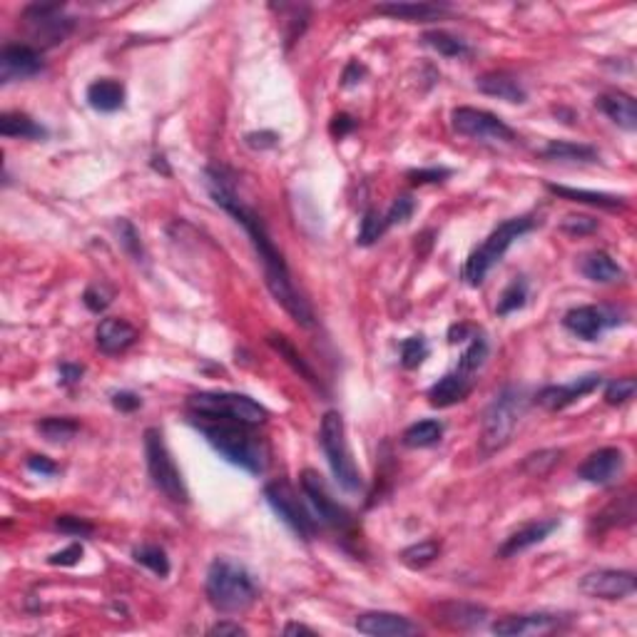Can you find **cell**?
Listing matches in <instances>:
<instances>
[{
  "mask_svg": "<svg viewBox=\"0 0 637 637\" xmlns=\"http://www.w3.org/2000/svg\"><path fill=\"white\" fill-rule=\"evenodd\" d=\"M210 635H247V630H244L239 623H230V620H222V623H217V625L210 627Z\"/></svg>",
  "mask_w": 637,
  "mask_h": 637,
  "instance_id": "obj_58",
  "label": "cell"
},
{
  "mask_svg": "<svg viewBox=\"0 0 637 637\" xmlns=\"http://www.w3.org/2000/svg\"><path fill=\"white\" fill-rule=\"evenodd\" d=\"M354 627L371 637H408L421 632V627L416 623L396 613H364L356 617Z\"/></svg>",
  "mask_w": 637,
  "mask_h": 637,
  "instance_id": "obj_18",
  "label": "cell"
},
{
  "mask_svg": "<svg viewBox=\"0 0 637 637\" xmlns=\"http://www.w3.org/2000/svg\"><path fill=\"white\" fill-rule=\"evenodd\" d=\"M0 135L3 137H21V140H42V137H48V130L25 112H3L0 115Z\"/></svg>",
  "mask_w": 637,
  "mask_h": 637,
  "instance_id": "obj_31",
  "label": "cell"
},
{
  "mask_svg": "<svg viewBox=\"0 0 637 637\" xmlns=\"http://www.w3.org/2000/svg\"><path fill=\"white\" fill-rule=\"evenodd\" d=\"M632 520H635V498H632V493H625L623 498L613 501L603 513H597L593 528L607 530V528L615 526H630Z\"/></svg>",
  "mask_w": 637,
  "mask_h": 637,
  "instance_id": "obj_32",
  "label": "cell"
},
{
  "mask_svg": "<svg viewBox=\"0 0 637 637\" xmlns=\"http://www.w3.org/2000/svg\"><path fill=\"white\" fill-rule=\"evenodd\" d=\"M438 553H441V543L434 540V538H428V540H421V543H414V546L406 548L404 553H401V563L406 567H411V570H421V567L431 566L436 557H438Z\"/></svg>",
  "mask_w": 637,
  "mask_h": 637,
  "instance_id": "obj_38",
  "label": "cell"
},
{
  "mask_svg": "<svg viewBox=\"0 0 637 637\" xmlns=\"http://www.w3.org/2000/svg\"><path fill=\"white\" fill-rule=\"evenodd\" d=\"M244 142H247V147H252V150H272V147H276L279 145V135L272 130H259V132H249L247 137H244Z\"/></svg>",
  "mask_w": 637,
  "mask_h": 637,
  "instance_id": "obj_50",
  "label": "cell"
},
{
  "mask_svg": "<svg viewBox=\"0 0 637 637\" xmlns=\"http://www.w3.org/2000/svg\"><path fill=\"white\" fill-rule=\"evenodd\" d=\"M528 302V284L526 279H513V282L508 284L506 292L501 294V299H498V306H496V314L498 316H508V314L518 312V309H523Z\"/></svg>",
  "mask_w": 637,
  "mask_h": 637,
  "instance_id": "obj_40",
  "label": "cell"
},
{
  "mask_svg": "<svg viewBox=\"0 0 637 637\" xmlns=\"http://www.w3.org/2000/svg\"><path fill=\"white\" fill-rule=\"evenodd\" d=\"M80 557H82L80 543H70L68 548H62V550H58V553H52V556L48 557V563H51V566L70 567L75 566V563H80Z\"/></svg>",
  "mask_w": 637,
  "mask_h": 637,
  "instance_id": "obj_51",
  "label": "cell"
},
{
  "mask_svg": "<svg viewBox=\"0 0 637 637\" xmlns=\"http://www.w3.org/2000/svg\"><path fill=\"white\" fill-rule=\"evenodd\" d=\"M145 458H147V471L155 488L163 493L167 501L187 506L190 503V491L184 486L183 473L174 464L170 448L164 444L163 431L160 428H147L145 431Z\"/></svg>",
  "mask_w": 637,
  "mask_h": 637,
  "instance_id": "obj_8",
  "label": "cell"
},
{
  "mask_svg": "<svg viewBox=\"0 0 637 637\" xmlns=\"http://www.w3.org/2000/svg\"><path fill=\"white\" fill-rule=\"evenodd\" d=\"M42 68L45 65H42L41 52L33 45H5L0 51V80L3 82L28 80L42 72Z\"/></svg>",
  "mask_w": 637,
  "mask_h": 637,
  "instance_id": "obj_16",
  "label": "cell"
},
{
  "mask_svg": "<svg viewBox=\"0 0 637 637\" xmlns=\"http://www.w3.org/2000/svg\"><path fill=\"white\" fill-rule=\"evenodd\" d=\"M560 458H563L560 448H543L536 454H528L523 458V464H520V471L530 475V478H543L560 464Z\"/></svg>",
  "mask_w": 637,
  "mask_h": 637,
  "instance_id": "obj_37",
  "label": "cell"
},
{
  "mask_svg": "<svg viewBox=\"0 0 637 637\" xmlns=\"http://www.w3.org/2000/svg\"><path fill=\"white\" fill-rule=\"evenodd\" d=\"M207 600L222 615H237L254 605L259 595L254 577L232 560L217 557L207 570Z\"/></svg>",
  "mask_w": 637,
  "mask_h": 637,
  "instance_id": "obj_3",
  "label": "cell"
},
{
  "mask_svg": "<svg viewBox=\"0 0 637 637\" xmlns=\"http://www.w3.org/2000/svg\"><path fill=\"white\" fill-rule=\"evenodd\" d=\"M560 627V615L550 613H530V615H508L493 623V632L501 637H523L536 632H550Z\"/></svg>",
  "mask_w": 637,
  "mask_h": 637,
  "instance_id": "obj_19",
  "label": "cell"
},
{
  "mask_svg": "<svg viewBox=\"0 0 637 637\" xmlns=\"http://www.w3.org/2000/svg\"><path fill=\"white\" fill-rule=\"evenodd\" d=\"M444 438V424L436 418H424L418 424L408 426L401 436V444L408 448H431Z\"/></svg>",
  "mask_w": 637,
  "mask_h": 637,
  "instance_id": "obj_33",
  "label": "cell"
},
{
  "mask_svg": "<svg viewBox=\"0 0 637 637\" xmlns=\"http://www.w3.org/2000/svg\"><path fill=\"white\" fill-rule=\"evenodd\" d=\"M194 418H202V416H194ZM194 426L227 464L237 465L252 475L267 471V448L259 438L249 434L252 426L224 421V418H202Z\"/></svg>",
  "mask_w": 637,
  "mask_h": 637,
  "instance_id": "obj_2",
  "label": "cell"
},
{
  "mask_svg": "<svg viewBox=\"0 0 637 637\" xmlns=\"http://www.w3.org/2000/svg\"><path fill=\"white\" fill-rule=\"evenodd\" d=\"M451 125L458 135L483 145H511L516 142V132L508 127L498 115L478 108H455L451 112Z\"/></svg>",
  "mask_w": 637,
  "mask_h": 637,
  "instance_id": "obj_10",
  "label": "cell"
},
{
  "mask_svg": "<svg viewBox=\"0 0 637 637\" xmlns=\"http://www.w3.org/2000/svg\"><path fill=\"white\" fill-rule=\"evenodd\" d=\"M207 187H210V194H212L217 207H222L224 212L232 214L234 222L242 224L244 232L249 234L254 252H257V257H259V262H262L264 267V282L269 286L274 299L282 304L284 312L289 314L296 324L312 329V306H309V302L299 294V289L294 286L292 272H289V267H286V259H284V254L276 249V244H274V239L269 237V232H267V224L262 222V217L237 197L230 173H227V170H220V167H210V170H207Z\"/></svg>",
  "mask_w": 637,
  "mask_h": 637,
  "instance_id": "obj_1",
  "label": "cell"
},
{
  "mask_svg": "<svg viewBox=\"0 0 637 637\" xmlns=\"http://www.w3.org/2000/svg\"><path fill=\"white\" fill-rule=\"evenodd\" d=\"M595 108L605 115L607 120L615 122L617 127H623L627 132L637 130V105L632 100V95L620 90L605 92L595 100Z\"/></svg>",
  "mask_w": 637,
  "mask_h": 637,
  "instance_id": "obj_24",
  "label": "cell"
},
{
  "mask_svg": "<svg viewBox=\"0 0 637 637\" xmlns=\"http://www.w3.org/2000/svg\"><path fill=\"white\" fill-rule=\"evenodd\" d=\"M414 212H416V202L411 194H401V197H396L394 204L389 207V212L384 214L386 230H389V227H394V224L408 222V220L414 217Z\"/></svg>",
  "mask_w": 637,
  "mask_h": 637,
  "instance_id": "obj_46",
  "label": "cell"
},
{
  "mask_svg": "<svg viewBox=\"0 0 637 637\" xmlns=\"http://www.w3.org/2000/svg\"><path fill=\"white\" fill-rule=\"evenodd\" d=\"M424 45H428L431 51H436L438 55L444 58H468L471 55V48L468 42L455 38L451 33L445 31H431L424 35Z\"/></svg>",
  "mask_w": 637,
  "mask_h": 637,
  "instance_id": "obj_35",
  "label": "cell"
},
{
  "mask_svg": "<svg viewBox=\"0 0 637 637\" xmlns=\"http://www.w3.org/2000/svg\"><path fill=\"white\" fill-rule=\"evenodd\" d=\"M319 436H322V448H324V455L336 483L344 488L346 493H359L364 488V478H361L354 458H351V448L346 441L344 416L339 411H326L324 418H322V434Z\"/></svg>",
  "mask_w": 637,
  "mask_h": 637,
  "instance_id": "obj_6",
  "label": "cell"
},
{
  "mask_svg": "<svg viewBox=\"0 0 637 637\" xmlns=\"http://www.w3.org/2000/svg\"><path fill=\"white\" fill-rule=\"evenodd\" d=\"M438 620L445 625L458 627V630H471V627H481L486 623L488 610L481 605H471V603H444L438 607Z\"/></svg>",
  "mask_w": 637,
  "mask_h": 637,
  "instance_id": "obj_27",
  "label": "cell"
},
{
  "mask_svg": "<svg viewBox=\"0 0 637 637\" xmlns=\"http://www.w3.org/2000/svg\"><path fill=\"white\" fill-rule=\"evenodd\" d=\"M132 557L135 563H140L147 570H152L157 577H167L170 576V557L164 553L160 546H140L132 550Z\"/></svg>",
  "mask_w": 637,
  "mask_h": 637,
  "instance_id": "obj_39",
  "label": "cell"
},
{
  "mask_svg": "<svg viewBox=\"0 0 637 637\" xmlns=\"http://www.w3.org/2000/svg\"><path fill=\"white\" fill-rule=\"evenodd\" d=\"M475 88L488 98H498V100L518 102V105L528 100L526 88L511 72H486L475 80Z\"/></svg>",
  "mask_w": 637,
  "mask_h": 637,
  "instance_id": "obj_25",
  "label": "cell"
},
{
  "mask_svg": "<svg viewBox=\"0 0 637 637\" xmlns=\"http://www.w3.org/2000/svg\"><path fill=\"white\" fill-rule=\"evenodd\" d=\"M536 227V220L533 217H513V220H506L503 224H498L493 232L488 234V239L478 249L471 252V257L465 259L464 264V282L468 286H481L483 279L488 276V272L496 267L506 252L513 247L516 239H520L523 234H528L530 230Z\"/></svg>",
  "mask_w": 637,
  "mask_h": 637,
  "instance_id": "obj_4",
  "label": "cell"
},
{
  "mask_svg": "<svg viewBox=\"0 0 637 637\" xmlns=\"http://www.w3.org/2000/svg\"><path fill=\"white\" fill-rule=\"evenodd\" d=\"M95 342H98V349L102 354L115 356L127 351L135 342H137V329L125 322V319H117V316H110V319H102L98 332H95Z\"/></svg>",
  "mask_w": 637,
  "mask_h": 637,
  "instance_id": "obj_22",
  "label": "cell"
},
{
  "mask_svg": "<svg viewBox=\"0 0 637 637\" xmlns=\"http://www.w3.org/2000/svg\"><path fill=\"white\" fill-rule=\"evenodd\" d=\"M468 332H471L468 326H454V329L448 332V342H451V344H458V342H464Z\"/></svg>",
  "mask_w": 637,
  "mask_h": 637,
  "instance_id": "obj_60",
  "label": "cell"
},
{
  "mask_svg": "<svg viewBox=\"0 0 637 637\" xmlns=\"http://www.w3.org/2000/svg\"><path fill=\"white\" fill-rule=\"evenodd\" d=\"M267 344L272 346L274 351L282 356L284 361L292 366L294 371L302 376V379H306L309 384H316V374H314V369L309 364H306V359H304V356L299 354L296 349H294V344L289 342V339H286V336H284V334H269V336H267Z\"/></svg>",
  "mask_w": 637,
  "mask_h": 637,
  "instance_id": "obj_34",
  "label": "cell"
},
{
  "mask_svg": "<svg viewBox=\"0 0 637 637\" xmlns=\"http://www.w3.org/2000/svg\"><path fill=\"white\" fill-rule=\"evenodd\" d=\"M302 491L304 496L309 498L314 511H316L319 523L336 528V530H349V528L354 526L351 513H349L344 506L336 503L334 498H332V493H329V488H326L324 478L316 473V471H312V468H306L302 473Z\"/></svg>",
  "mask_w": 637,
  "mask_h": 637,
  "instance_id": "obj_12",
  "label": "cell"
},
{
  "mask_svg": "<svg viewBox=\"0 0 637 637\" xmlns=\"http://www.w3.org/2000/svg\"><path fill=\"white\" fill-rule=\"evenodd\" d=\"M284 635H314V630L302 625V623H289V625L284 627Z\"/></svg>",
  "mask_w": 637,
  "mask_h": 637,
  "instance_id": "obj_59",
  "label": "cell"
},
{
  "mask_svg": "<svg viewBox=\"0 0 637 637\" xmlns=\"http://www.w3.org/2000/svg\"><path fill=\"white\" fill-rule=\"evenodd\" d=\"M23 25L35 45L55 48L75 31V18L65 13L61 3H33L23 11Z\"/></svg>",
  "mask_w": 637,
  "mask_h": 637,
  "instance_id": "obj_9",
  "label": "cell"
},
{
  "mask_svg": "<svg viewBox=\"0 0 637 637\" xmlns=\"http://www.w3.org/2000/svg\"><path fill=\"white\" fill-rule=\"evenodd\" d=\"M428 356V344L424 336H408L401 342V366L404 369H418Z\"/></svg>",
  "mask_w": 637,
  "mask_h": 637,
  "instance_id": "obj_43",
  "label": "cell"
},
{
  "mask_svg": "<svg viewBox=\"0 0 637 637\" xmlns=\"http://www.w3.org/2000/svg\"><path fill=\"white\" fill-rule=\"evenodd\" d=\"M557 526H560L557 518H550V520H530V523H526L523 528H518L513 536L506 538V543L498 548L496 556L503 557V560L520 556V553H526L528 548L543 543Z\"/></svg>",
  "mask_w": 637,
  "mask_h": 637,
  "instance_id": "obj_20",
  "label": "cell"
},
{
  "mask_svg": "<svg viewBox=\"0 0 637 637\" xmlns=\"http://www.w3.org/2000/svg\"><path fill=\"white\" fill-rule=\"evenodd\" d=\"M637 587V577L632 570H593L580 580V593L595 600H623L632 595Z\"/></svg>",
  "mask_w": 637,
  "mask_h": 637,
  "instance_id": "obj_13",
  "label": "cell"
},
{
  "mask_svg": "<svg viewBox=\"0 0 637 637\" xmlns=\"http://www.w3.org/2000/svg\"><path fill=\"white\" fill-rule=\"evenodd\" d=\"M623 471H625V454L615 445H607L587 455L583 465L577 468V478H583L593 486H610L623 475Z\"/></svg>",
  "mask_w": 637,
  "mask_h": 637,
  "instance_id": "obj_15",
  "label": "cell"
},
{
  "mask_svg": "<svg viewBox=\"0 0 637 637\" xmlns=\"http://www.w3.org/2000/svg\"><path fill=\"white\" fill-rule=\"evenodd\" d=\"M187 408L202 418H224L244 426H262L267 421V408L244 394L227 391H202L187 398Z\"/></svg>",
  "mask_w": 637,
  "mask_h": 637,
  "instance_id": "obj_7",
  "label": "cell"
},
{
  "mask_svg": "<svg viewBox=\"0 0 637 637\" xmlns=\"http://www.w3.org/2000/svg\"><path fill=\"white\" fill-rule=\"evenodd\" d=\"M637 391V381L632 376H625V379H615L605 386V404L610 406H623L627 404Z\"/></svg>",
  "mask_w": 637,
  "mask_h": 637,
  "instance_id": "obj_45",
  "label": "cell"
},
{
  "mask_svg": "<svg viewBox=\"0 0 637 637\" xmlns=\"http://www.w3.org/2000/svg\"><path fill=\"white\" fill-rule=\"evenodd\" d=\"M600 384H603V379L597 374L580 376V379H573V381H567V384L546 386V389L536 396V401L543 406V408H548V411H563L567 406L580 401L583 396L593 394Z\"/></svg>",
  "mask_w": 637,
  "mask_h": 637,
  "instance_id": "obj_17",
  "label": "cell"
},
{
  "mask_svg": "<svg viewBox=\"0 0 637 637\" xmlns=\"http://www.w3.org/2000/svg\"><path fill=\"white\" fill-rule=\"evenodd\" d=\"M580 272L585 279L595 284H615L623 279V269L620 264L610 257L607 252H590L583 257L580 262Z\"/></svg>",
  "mask_w": 637,
  "mask_h": 637,
  "instance_id": "obj_29",
  "label": "cell"
},
{
  "mask_svg": "<svg viewBox=\"0 0 637 637\" xmlns=\"http://www.w3.org/2000/svg\"><path fill=\"white\" fill-rule=\"evenodd\" d=\"M445 177H451V170H445V167H428V170H411L408 173L411 184H436L444 183Z\"/></svg>",
  "mask_w": 637,
  "mask_h": 637,
  "instance_id": "obj_49",
  "label": "cell"
},
{
  "mask_svg": "<svg viewBox=\"0 0 637 637\" xmlns=\"http://www.w3.org/2000/svg\"><path fill=\"white\" fill-rule=\"evenodd\" d=\"M55 528H58L61 533H65V536L75 538H88L92 536V530H95V526H92L90 520L78 516H58L55 518Z\"/></svg>",
  "mask_w": 637,
  "mask_h": 637,
  "instance_id": "obj_48",
  "label": "cell"
},
{
  "mask_svg": "<svg viewBox=\"0 0 637 637\" xmlns=\"http://www.w3.org/2000/svg\"><path fill=\"white\" fill-rule=\"evenodd\" d=\"M548 192H553L560 200L567 202H580L590 204V207H603V210H620L625 207V197L620 194H607V192H590V190H576V187H566V184H546Z\"/></svg>",
  "mask_w": 637,
  "mask_h": 637,
  "instance_id": "obj_26",
  "label": "cell"
},
{
  "mask_svg": "<svg viewBox=\"0 0 637 637\" xmlns=\"http://www.w3.org/2000/svg\"><path fill=\"white\" fill-rule=\"evenodd\" d=\"M38 431L51 444H65V441H70V438L78 436L80 424L68 418V416H51V418H42L41 424H38Z\"/></svg>",
  "mask_w": 637,
  "mask_h": 637,
  "instance_id": "obj_36",
  "label": "cell"
},
{
  "mask_svg": "<svg viewBox=\"0 0 637 637\" xmlns=\"http://www.w3.org/2000/svg\"><path fill=\"white\" fill-rule=\"evenodd\" d=\"M82 374H85V369L82 366H78V364H61V384L62 386H72V384H78L82 379Z\"/></svg>",
  "mask_w": 637,
  "mask_h": 637,
  "instance_id": "obj_57",
  "label": "cell"
},
{
  "mask_svg": "<svg viewBox=\"0 0 637 637\" xmlns=\"http://www.w3.org/2000/svg\"><path fill=\"white\" fill-rule=\"evenodd\" d=\"M486 356H488L486 339L478 334L471 336V344H468V349L461 354V361H458V371L475 376V371H478V369L483 366V361H486Z\"/></svg>",
  "mask_w": 637,
  "mask_h": 637,
  "instance_id": "obj_41",
  "label": "cell"
},
{
  "mask_svg": "<svg viewBox=\"0 0 637 637\" xmlns=\"http://www.w3.org/2000/svg\"><path fill=\"white\" fill-rule=\"evenodd\" d=\"M112 406L117 411H122V414H132V411H137L142 406V398L137 394H132V391H117V394L112 396Z\"/></svg>",
  "mask_w": 637,
  "mask_h": 637,
  "instance_id": "obj_53",
  "label": "cell"
},
{
  "mask_svg": "<svg viewBox=\"0 0 637 637\" xmlns=\"http://www.w3.org/2000/svg\"><path fill=\"white\" fill-rule=\"evenodd\" d=\"M600 227L595 217H587V214H567L566 220L560 222V232L570 234V237H585L593 234Z\"/></svg>",
  "mask_w": 637,
  "mask_h": 637,
  "instance_id": "obj_47",
  "label": "cell"
},
{
  "mask_svg": "<svg viewBox=\"0 0 637 637\" xmlns=\"http://www.w3.org/2000/svg\"><path fill=\"white\" fill-rule=\"evenodd\" d=\"M386 232L384 217H379L374 210H366L364 220H361V230H359V239L356 242L361 247H371L374 242H379Z\"/></svg>",
  "mask_w": 637,
  "mask_h": 637,
  "instance_id": "obj_44",
  "label": "cell"
},
{
  "mask_svg": "<svg viewBox=\"0 0 637 637\" xmlns=\"http://www.w3.org/2000/svg\"><path fill=\"white\" fill-rule=\"evenodd\" d=\"M473 391V376L464 371H451L441 376L431 389H428V404L434 408H448V406L461 404Z\"/></svg>",
  "mask_w": 637,
  "mask_h": 637,
  "instance_id": "obj_21",
  "label": "cell"
},
{
  "mask_svg": "<svg viewBox=\"0 0 637 637\" xmlns=\"http://www.w3.org/2000/svg\"><path fill=\"white\" fill-rule=\"evenodd\" d=\"M379 15H389L394 21L406 23H434L451 13V5L445 3H381L374 8Z\"/></svg>",
  "mask_w": 637,
  "mask_h": 637,
  "instance_id": "obj_23",
  "label": "cell"
},
{
  "mask_svg": "<svg viewBox=\"0 0 637 637\" xmlns=\"http://www.w3.org/2000/svg\"><path fill=\"white\" fill-rule=\"evenodd\" d=\"M329 130H332V135H334L336 140H342V137H346L349 132L356 130V120L351 117V115H346V112H342V115H336L334 120H332V125H329Z\"/></svg>",
  "mask_w": 637,
  "mask_h": 637,
  "instance_id": "obj_54",
  "label": "cell"
},
{
  "mask_svg": "<svg viewBox=\"0 0 637 637\" xmlns=\"http://www.w3.org/2000/svg\"><path fill=\"white\" fill-rule=\"evenodd\" d=\"M617 324H620V319H617L615 312L603 309V306H593V304L576 306L563 316V326L583 342H597L607 329H613Z\"/></svg>",
  "mask_w": 637,
  "mask_h": 637,
  "instance_id": "obj_14",
  "label": "cell"
},
{
  "mask_svg": "<svg viewBox=\"0 0 637 637\" xmlns=\"http://www.w3.org/2000/svg\"><path fill=\"white\" fill-rule=\"evenodd\" d=\"M28 471H33V473H41V475H55L58 473V465L52 464L48 455H31L28 458Z\"/></svg>",
  "mask_w": 637,
  "mask_h": 637,
  "instance_id": "obj_55",
  "label": "cell"
},
{
  "mask_svg": "<svg viewBox=\"0 0 637 637\" xmlns=\"http://www.w3.org/2000/svg\"><path fill=\"white\" fill-rule=\"evenodd\" d=\"M264 498L267 503L272 506V511L276 516L282 518L284 526H289L302 538V540H312L314 533H316V520L309 516V511L302 506V501L296 498V491L289 481H272L264 486Z\"/></svg>",
  "mask_w": 637,
  "mask_h": 637,
  "instance_id": "obj_11",
  "label": "cell"
},
{
  "mask_svg": "<svg viewBox=\"0 0 637 637\" xmlns=\"http://www.w3.org/2000/svg\"><path fill=\"white\" fill-rule=\"evenodd\" d=\"M88 102L98 112H117L125 105V88L117 80L102 78L88 88Z\"/></svg>",
  "mask_w": 637,
  "mask_h": 637,
  "instance_id": "obj_30",
  "label": "cell"
},
{
  "mask_svg": "<svg viewBox=\"0 0 637 637\" xmlns=\"http://www.w3.org/2000/svg\"><path fill=\"white\" fill-rule=\"evenodd\" d=\"M115 232H117V237H120L122 249L130 254L135 262H145V249H142L137 227H135L130 220H117V222H115Z\"/></svg>",
  "mask_w": 637,
  "mask_h": 637,
  "instance_id": "obj_42",
  "label": "cell"
},
{
  "mask_svg": "<svg viewBox=\"0 0 637 637\" xmlns=\"http://www.w3.org/2000/svg\"><path fill=\"white\" fill-rule=\"evenodd\" d=\"M366 75V68L361 65L359 61H351L349 65H346V70H344V88H354V85H359L361 82V78Z\"/></svg>",
  "mask_w": 637,
  "mask_h": 637,
  "instance_id": "obj_56",
  "label": "cell"
},
{
  "mask_svg": "<svg viewBox=\"0 0 637 637\" xmlns=\"http://www.w3.org/2000/svg\"><path fill=\"white\" fill-rule=\"evenodd\" d=\"M540 157L550 163H597V150L580 142L553 140L540 150Z\"/></svg>",
  "mask_w": 637,
  "mask_h": 637,
  "instance_id": "obj_28",
  "label": "cell"
},
{
  "mask_svg": "<svg viewBox=\"0 0 637 637\" xmlns=\"http://www.w3.org/2000/svg\"><path fill=\"white\" fill-rule=\"evenodd\" d=\"M82 302H85V306H88L90 312L100 314L110 306V294L105 292L102 286H90V289L85 292V296H82Z\"/></svg>",
  "mask_w": 637,
  "mask_h": 637,
  "instance_id": "obj_52",
  "label": "cell"
},
{
  "mask_svg": "<svg viewBox=\"0 0 637 637\" xmlns=\"http://www.w3.org/2000/svg\"><path fill=\"white\" fill-rule=\"evenodd\" d=\"M528 396L518 386H506L503 391H498L496 398L491 401L483 416V434H481V445L483 454H496L501 448L511 444V438L516 434L520 416L526 414Z\"/></svg>",
  "mask_w": 637,
  "mask_h": 637,
  "instance_id": "obj_5",
  "label": "cell"
}]
</instances>
